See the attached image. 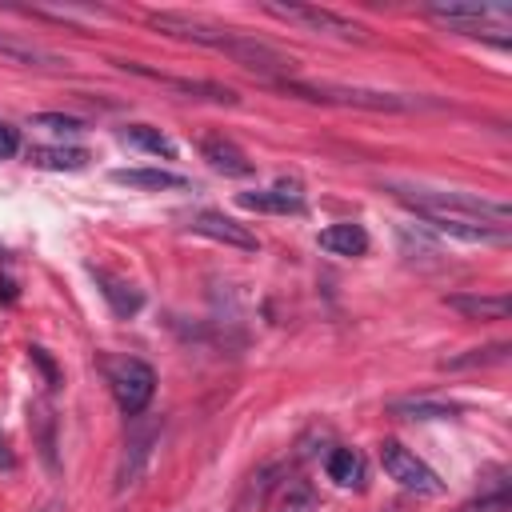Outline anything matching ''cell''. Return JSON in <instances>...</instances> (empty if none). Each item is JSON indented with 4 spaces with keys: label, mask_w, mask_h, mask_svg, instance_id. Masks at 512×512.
Wrapping results in <instances>:
<instances>
[{
    "label": "cell",
    "mask_w": 512,
    "mask_h": 512,
    "mask_svg": "<svg viewBox=\"0 0 512 512\" xmlns=\"http://www.w3.org/2000/svg\"><path fill=\"white\" fill-rule=\"evenodd\" d=\"M32 168H52V172H80L88 164L84 148H32L28 152Z\"/></svg>",
    "instance_id": "obj_21"
},
{
    "label": "cell",
    "mask_w": 512,
    "mask_h": 512,
    "mask_svg": "<svg viewBox=\"0 0 512 512\" xmlns=\"http://www.w3.org/2000/svg\"><path fill=\"white\" fill-rule=\"evenodd\" d=\"M276 464H264L260 472H252L248 476V484L240 488V496H236V504L228 508V512H260L264 508V500H268V492H272V484H276Z\"/></svg>",
    "instance_id": "obj_19"
},
{
    "label": "cell",
    "mask_w": 512,
    "mask_h": 512,
    "mask_svg": "<svg viewBox=\"0 0 512 512\" xmlns=\"http://www.w3.org/2000/svg\"><path fill=\"white\" fill-rule=\"evenodd\" d=\"M28 360H32V364H36V368L44 372V380H48V388H56V384H60V368L52 364V356H48V352H44L40 344H32V348H28Z\"/></svg>",
    "instance_id": "obj_26"
},
{
    "label": "cell",
    "mask_w": 512,
    "mask_h": 512,
    "mask_svg": "<svg viewBox=\"0 0 512 512\" xmlns=\"http://www.w3.org/2000/svg\"><path fill=\"white\" fill-rule=\"evenodd\" d=\"M280 92L312 100V104H340V108H364V112H412L420 100L400 96V92H380V88H348V84H308V80H276Z\"/></svg>",
    "instance_id": "obj_3"
},
{
    "label": "cell",
    "mask_w": 512,
    "mask_h": 512,
    "mask_svg": "<svg viewBox=\"0 0 512 512\" xmlns=\"http://www.w3.org/2000/svg\"><path fill=\"white\" fill-rule=\"evenodd\" d=\"M148 28L164 32V36H176V40H188V44H200V48H212L220 56H228L232 64L248 68V72H260V76H288L296 68V60L280 48H272L268 40H256L248 32H236V28H220V24H208V20H192V16H180V12H148L144 16Z\"/></svg>",
    "instance_id": "obj_1"
},
{
    "label": "cell",
    "mask_w": 512,
    "mask_h": 512,
    "mask_svg": "<svg viewBox=\"0 0 512 512\" xmlns=\"http://www.w3.org/2000/svg\"><path fill=\"white\" fill-rule=\"evenodd\" d=\"M324 472H328V480H336L340 488H360V480H364V460H360L356 448H332V452L324 456Z\"/></svg>",
    "instance_id": "obj_18"
},
{
    "label": "cell",
    "mask_w": 512,
    "mask_h": 512,
    "mask_svg": "<svg viewBox=\"0 0 512 512\" xmlns=\"http://www.w3.org/2000/svg\"><path fill=\"white\" fill-rule=\"evenodd\" d=\"M0 60L24 64V68H60V64H68V60H60L56 52H48V48H40V44H32V40L8 36V32H0Z\"/></svg>",
    "instance_id": "obj_16"
},
{
    "label": "cell",
    "mask_w": 512,
    "mask_h": 512,
    "mask_svg": "<svg viewBox=\"0 0 512 512\" xmlns=\"http://www.w3.org/2000/svg\"><path fill=\"white\" fill-rule=\"evenodd\" d=\"M160 428H164L160 416H148V412L132 416L128 436H124V452H120V464H116V492H128V488L140 484V476L148 472L152 452L160 444Z\"/></svg>",
    "instance_id": "obj_5"
},
{
    "label": "cell",
    "mask_w": 512,
    "mask_h": 512,
    "mask_svg": "<svg viewBox=\"0 0 512 512\" xmlns=\"http://www.w3.org/2000/svg\"><path fill=\"white\" fill-rule=\"evenodd\" d=\"M316 244L324 252H332V256H364L368 252V232L360 224H352V220H340V224H328L316 236Z\"/></svg>",
    "instance_id": "obj_15"
},
{
    "label": "cell",
    "mask_w": 512,
    "mask_h": 512,
    "mask_svg": "<svg viewBox=\"0 0 512 512\" xmlns=\"http://www.w3.org/2000/svg\"><path fill=\"white\" fill-rule=\"evenodd\" d=\"M16 460H12V452H8V440H4V432H0V468H12Z\"/></svg>",
    "instance_id": "obj_28"
},
{
    "label": "cell",
    "mask_w": 512,
    "mask_h": 512,
    "mask_svg": "<svg viewBox=\"0 0 512 512\" xmlns=\"http://www.w3.org/2000/svg\"><path fill=\"white\" fill-rule=\"evenodd\" d=\"M188 228H192L196 236H208V240L228 244V248H240V252H256V248H260L256 232H252V228H244L240 220L224 216V212H196Z\"/></svg>",
    "instance_id": "obj_10"
},
{
    "label": "cell",
    "mask_w": 512,
    "mask_h": 512,
    "mask_svg": "<svg viewBox=\"0 0 512 512\" xmlns=\"http://www.w3.org/2000/svg\"><path fill=\"white\" fill-rule=\"evenodd\" d=\"M444 304L452 312H460L464 320H508V312H512L508 296H480V292H452V296H444Z\"/></svg>",
    "instance_id": "obj_13"
},
{
    "label": "cell",
    "mask_w": 512,
    "mask_h": 512,
    "mask_svg": "<svg viewBox=\"0 0 512 512\" xmlns=\"http://www.w3.org/2000/svg\"><path fill=\"white\" fill-rule=\"evenodd\" d=\"M424 12L436 24H448L452 32H464V36H480L484 24H496L500 32L512 24V12L508 8H492V4H432Z\"/></svg>",
    "instance_id": "obj_8"
},
{
    "label": "cell",
    "mask_w": 512,
    "mask_h": 512,
    "mask_svg": "<svg viewBox=\"0 0 512 512\" xmlns=\"http://www.w3.org/2000/svg\"><path fill=\"white\" fill-rule=\"evenodd\" d=\"M116 68L132 72V76H144V80H156L172 92H184L192 100H208V104H240V96L228 88V84H216V80H188V76H168V72H156L148 64H136V60H112Z\"/></svg>",
    "instance_id": "obj_9"
},
{
    "label": "cell",
    "mask_w": 512,
    "mask_h": 512,
    "mask_svg": "<svg viewBox=\"0 0 512 512\" xmlns=\"http://www.w3.org/2000/svg\"><path fill=\"white\" fill-rule=\"evenodd\" d=\"M108 388L116 396V408L132 420V416H140L152 404L156 372H152V364H144L136 356H124V360H112L108 364Z\"/></svg>",
    "instance_id": "obj_6"
},
{
    "label": "cell",
    "mask_w": 512,
    "mask_h": 512,
    "mask_svg": "<svg viewBox=\"0 0 512 512\" xmlns=\"http://www.w3.org/2000/svg\"><path fill=\"white\" fill-rule=\"evenodd\" d=\"M508 352H512V344H508V340H496V344H484V348H468V352H460V356L444 360L440 368H448V372L488 368V364H504V360H508Z\"/></svg>",
    "instance_id": "obj_22"
},
{
    "label": "cell",
    "mask_w": 512,
    "mask_h": 512,
    "mask_svg": "<svg viewBox=\"0 0 512 512\" xmlns=\"http://www.w3.org/2000/svg\"><path fill=\"white\" fill-rule=\"evenodd\" d=\"M240 208L248 212H276V216H300L304 212V192L300 184H272V188H256V192H240Z\"/></svg>",
    "instance_id": "obj_11"
},
{
    "label": "cell",
    "mask_w": 512,
    "mask_h": 512,
    "mask_svg": "<svg viewBox=\"0 0 512 512\" xmlns=\"http://www.w3.org/2000/svg\"><path fill=\"white\" fill-rule=\"evenodd\" d=\"M388 192L408 204L420 220L444 216V220H476V224H492V228H508L512 208L504 200L480 196V192H464V188H424V184H388Z\"/></svg>",
    "instance_id": "obj_2"
},
{
    "label": "cell",
    "mask_w": 512,
    "mask_h": 512,
    "mask_svg": "<svg viewBox=\"0 0 512 512\" xmlns=\"http://www.w3.org/2000/svg\"><path fill=\"white\" fill-rule=\"evenodd\" d=\"M200 156L208 160V168H216V172H224V176H252V160H248L232 140L208 136V140H200Z\"/></svg>",
    "instance_id": "obj_14"
},
{
    "label": "cell",
    "mask_w": 512,
    "mask_h": 512,
    "mask_svg": "<svg viewBox=\"0 0 512 512\" xmlns=\"http://www.w3.org/2000/svg\"><path fill=\"white\" fill-rule=\"evenodd\" d=\"M96 284H100V296L108 300V308H112L120 320H128V316H136V312L144 308V292H140L132 280H124V276H112V272L96 268Z\"/></svg>",
    "instance_id": "obj_12"
},
{
    "label": "cell",
    "mask_w": 512,
    "mask_h": 512,
    "mask_svg": "<svg viewBox=\"0 0 512 512\" xmlns=\"http://www.w3.org/2000/svg\"><path fill=\"white\" fill-rule=\"evenodd\" d=\"M392 416H404V420H452L456 408L452 404H440V400H424V396H412V400H392L388 404Z\"/></svg>",
    "instance_id": "obj_23"
},
{
    "label": "cell",
    "mask_w": 512,
    "mask_h": 512,
    "mask_svg": "<svg viewBox=\"0 0 512 512\" xmlns=\"http://www.w3.org/2000/svg\"><path fill=\"white\" fill-rule=\"evenodd\" d=\"M120 136H124V144H132V148H140V152H148V156H164V160L176 156V144H172L160 128H152V124H128Z\"/></svg>",
    "instance_id": "obj_20"
},
{
    "label": "cell",
    "mask_w": 512,
    "mask_h": 512,
    "mask_svg": "<svg viewBox=\"0 0 512 512\" xmlns=\"http://www.w3.org/2000/svg\"><path fill=\"white\" fill-rule=\"evenodd\" d=\"M276 512H316V496L308 488H288Z\"/></svg>",
    "instance_id": "obj_25"
},
{
    "label": "cell",
    "mask_w": 512,
    "mask_h": 512,
    "mask_svg": "<svg viewBox=\"0 0 512 512\" xmlns=\"http://www.w3.org/2000/svg\"><path fill=\"white\" fill-rule=\"evenodd\" d=\"M112 180L116 184H128V188H144V192H164V188H184L188 184L172 168H116Z\"/></svg>",
    "instance_id": "obj_17"
},
{
    "label": "cell",
    "mask_w": 512,
    "mask_h": 512,
    "mask_svg": "<svg viewBox=\"0 0 512 512\" xmlns=\"http://www.w3.org/2000/svg\"><path fill=\"white\" fill-rule=\"evenodd\" d=\"M16 152H20V132L0 120V160H12Z\"/></svg>",
    "instance_id": "obj_27"
},
{
    "label": "cell",
    "mask_w": 512,
    "mask_h": 512,
    "mask_svg": "<svg viewBox=\"0 0 512 512\" xmlns=\"http://www.w3.org/2000/svg\"><path fill=\"white\" fill-rule=\"evenodd\" d=\"M380 464H384L388 480H396L404 492H416V496H440L444 492V480L412 448H404L400 440H384L380 444Z\"/></svg>",
    "instance_id": "obj_7"
},
{
    "label": "cell",
    "mask_w": 512,
    "mask_h": 512,
    "mask_svg": "<svg viewBox=\"0 0 512 512\" xmlns=\"http://www.w3.org/2000/svg\"><path fill=\"white\" fill-rule=\"evenodd\" d=\"M260 12L284 20V24H296L304 32H316V36H332V40H352V44H364L368 40V28L356 24L352 16H340L332 8H316V4H276V0H264Z\"/></svg>",
    "instance_id": "obj_4"
},
{
    "label": "cell",
    "mask_w": 512,
    "mask_h": 512,
    "mask_svg": "<svg viewBox=\"0 0 512 512\" xmlns=\"http://www.w3.org/2000/svg\"><path fill=\"white\" fill-rule=\"evenodd\" d=\"M32 124H36V128H48V132H56V136H76V132L84 128V120L64 116V112H36Z\"/></svg>",
    "instance_id": "obj_24"
}]
</instances>
